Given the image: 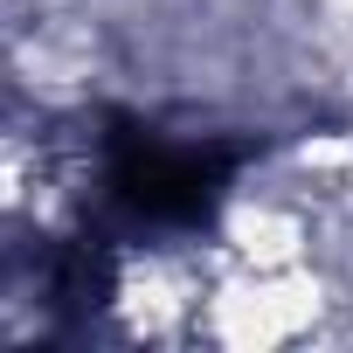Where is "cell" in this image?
<instances>
[{
	"label": "cell",
	"instance_id": "obj_1",
	"mask_svg": "<svg viewBox=\"0 0 353 353\" xmlns=\"http://www.w3.org/2000/svg\"><path fill=\"white\" fill-rule=\"evenodd\" d=\"M229 166H236V152H222V145L159 139V132H145V125H125V132H111V145H104V201H111L125 222H152V229L201 222V215L222 201Z\"/></svg>",
	"mask_w": 353,
	"mask_h": 353
}]
</instances>
